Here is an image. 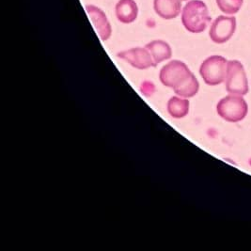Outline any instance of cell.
Segmentation results:
<instances>
[{
  "mask_svg": "<svg viewBox=\"0 0 251 251\" xmlns=\"http://www.w3.org/2000/svg\"><path fill=\"white\" fill-rule=\"evenodd\" d=\"M228 60L221 56L207 57L200 67V74L208 86H217L226 79Z\"/></svg>",
  "mask_w": 251,
  "mask_h": 251,
  "instance_id": "3957f363",
  "label": "cell"
},
{
  "mask_svg": "<svg viewBox=\"0 0 251 251\" xmlns=\"http://www.w3.org/2000/svg\"><path fill=\"white\" fill-rule=\"evenodd\" d=\"M182 1H187V0H182Z\"/></svg>",
  "mask_w": 251,
  "mask_h": 251,
  "instance_id": "2e32d148",
  "label": "cell"
},
{
  "mask_svg": "<svg viewBox=\"0 0 251 251\" xmlns=\"http://www.w3.org/2000/svg\"><path fill=\"white\" fill-rule=\"evenodd\" d=\"M86 12L89 14V17L91 18L101 40L103 42L107 41L112 34V27L105 13L100 8L94 5L86 6Z\"/></svg>",
  "mask_w": 251,
  "mask_h": 251,
  "instance_id": "ba28073f",
  "label": "cell"
},
{
  "mask_svg": "<svg viewBox=\"0 0 251 251\" xmlns=\"http://www.w3.org/2000/svg\"><path fill=\"white\" fill-rule=\"evenodd\" d=\"M205 3L201 0H190L182 11V23L191 33H201L211 22Z\"/></svg>",
  "mask_w": 251,
  "mask_h": 251,
  "instance_id": "6da1fadb",
  "label": "cell"
},
{
  "mask_svg": "<svg viewBox=\"0 0 251 251\" xmlns=\"http://www.w3.org/2000/svg\"><path fill=\"white\" fill-rule=\"evenodd\" d=\"M189 101L186 98H183L178 95L172 97L167 104L169 114L174 119H183L186 117L189 113Z\"/></svg>",
  "mask_w": 251,
  "mask_h": 251,
  "instance_id": "7c38bea8",
  "label": "cell"
},
{
  "mask_svg": "<svg viewBox=\"0 0 251 251\" xmlns=\"http://www.w3.org/2000/svg\"><path fill=\"white\" fill-rule=\"evenodd\" d=\"M217 112L224 121L236 124L247 117L249 104L242 95L228 94L217 103Z\"/></svg>",
  "mask_w": 251,
  "mask_h": 251,
  "instance_id": "7a4b0ae2",
  "label": "cell"
},
{
  "mask_svg": "<svg viewBox=\"0 0 251 251\" xmlns=\"http://www.w3.org/2000/svg\"><path fill=\"white\" fill-rule=\"evenodd\" d=\"M236 30V19L234 16L220 15L212 23L209 35L211 40L217 45L227 43Z\"/></svg>",
  "mask_w": 251,
  "mask_h": 251,
  "instance_id": "8992f818",
  "label": "cell"
},
{
  "mask_svg": "<svg viewBox=\"0 0 251 251\" xmlns=\"http://www.w3.org/2000/svg\"><path fill=\"white\" fill-rule=\"evenodd\" d=\"M117 19L123 24H131L137 20L138 7L135 0H119L115 7Z\"/></svg>",
  "mask_w": 251,
  "mask_h": 251,
  "instance_id": "30bf717a",
  "label": "cell"
},
{
  "mask_svg": "<svg viewBox=\"0 0 251 251\" xmlns=\"http://www.w3.org/2000/svg\"><path fill=\"white\" fill-rule=\"evenodd\" d=\"M140 91L145 96H151L155 92V87H154V85L151 82L145 81V82L142 83Z\"/></svg>",
  "mask_w": 251,
  "mask_h": 251,
  "instance_id": "9a60e30c",
  "label": "cell"
},
{
  "mask_svg": "<svg viewBox=\"0 0 251 251\" xmlns=\"http://www.w3.org/2000/svg\"><path fill=\"white\" fill-rule=\"evenodd\" d=\"M193 73L181 60H172L160 70L161 83L167 88L174 90L187 79Z\"/></svg>",
  "mask_w": 251,
  "mask_h": 251,
  "instance_id": "5b68a950",
  "label": "cell"
},
{
  "mask_svg": "<svg viewBox=\"0 0 251 251\" xmlns=\"http://www.w3.org/2000/svg\"><path fill=\"white\" fill-rule=\"evenodd\" d=\"M153 9L161 18L172 20L182 12V0H153Z\"/></svg>",
  "mask_w": 251,
  "mask_h": 251,
  "instance_id": "9c48e42d",
  "label": "cell"
},
{
  "mask_svg": "<svg viewBox=\"0 0 251 251\" xmlns=\"http://www.w3.org/2000/svg\"><path fill=\"white\" fill-rule=\"evenodd\" d=\"M145 47L147 48V50L152 57L155 63V66H157L161 62L168 60L172 57V47L165 41L155 40L147 44Z\"/></svg>",
  "mask_w": 251,
  "mask_h": 251,
  "instance_id": "8fae6325",
  "label": "cell"
},
{
  "mask_svg": "<svg viewBox=\"0 0 251 251\" xmlns=\"http://www.w3.org/2000/svg\"><path fill=\"white\" fill-rule=\"evenodd\" d=\"M243 3L244 0H217L219 10L228 15H233L239 12Z\"/></svg>",
  "mask_w": 251,
  "mask_h": 251,
  "instance_id": "5bb4252c",
  "label": "cell"
},
{
  "mask_svg": "<svg viewBox=\"0 0 251 251\" xmlns=\"http://www.w3.org/2000/svg\"><path fill=\"white\" fill-rule=\"evenodd\" d=\"M117 56L119 58L129 63L134 68L138 69V70H146V69L156 67L152 57L146 47L131 48L128 50L119 52Z\"/></svg>",
  "mask_w": 251,
  "mask_h": 251,
  "instance_id": "52a82bcc",
  "label": "cell"
},
{
  "mask_svg": "<svg viewBox=\"0 0 251 251\" xmlns=\"http://www.w3.org/2000/svg\"><path fill=\"white\" fill-rule=\"evenodd\" d=\"M226 91L229 94L245 96L249 92V81L245 68L239 60L228 61L226 75Z\"/></svg>",
  "mask_w": 251,
  "mask_h": 251,
  "instance_id": "277c9868",
  "label": "cell"
},
{
  "mask_svg": "<svg viewBox=\"0 0 251 251\" xmlns=\"http://www.w3.org/2000/svg\"><path fill=\"white\" fill-rule=\"evenodd\" d=\"M173 91L176 93V95L181 96L183 98H192L196 96L200 91V83L196 78L194 74H192L180 86L175 88Z\"/></svg>",
  "mask_w": 251,
  "mask_h": 251,
  "instance_id": "4fadbf2b",
  "label": "cell"
}]
</instances>
